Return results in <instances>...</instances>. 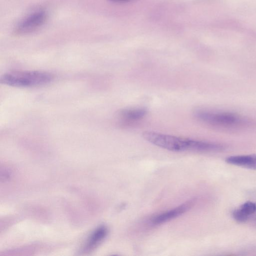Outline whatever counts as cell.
Instances as JSON below:
<instances>
[{
  "label": "cell",
  "instance_id": "1",
  "mask_svg": "<svg viewBox=\"0 0 256 256\" xmlns=\"http://www.w3.org/2000/svg\"><path fill=\"white\" fill-rule=\"evenodd\" d=\"M195 116L205 124L225 130L240 129L250 124L242 116L228 112L198 110L195 112Z\"/></svg>",
  "mask_w": 256,
  "mask_h": 256
},
{
  "label": "cell",
  "instance_id": "2",
  "mask_svg": "<svg viewBox=\"0 0 256 256\" xmlns=\"http://www.w3.org/2000/svg\"><path fill=\"white\" fill-rule=\"evenodd\" d=\"M54 76L48 72L39 71H16L4 74L1 83L11 87H32L51 82Z\"/></svg>",
  "mask_w": 256,
  "mask_h": 256
},
{
  "label": "cell",
  "instance_id": "3",
  "mask_svg": "<svg viewBox=\"0 0 256 256\" xmlns=\"http://www.w3.org/2000/svg\"><path fill=\"white\" fill-rule=\"evenodd\" d=\"M143 137L153 145L171 151L180 152L191 149V139L152 131L143 132Z\"/></svg>",
  "mask_w": 256,
  "mask_h": 256
},
{
  "label": "cell",
  "instance_id": "4",
  "mask_svg": "<svg viewBox=\"0 0 256 256\" xmlns=\"http://www.w3.org/2000/svg\"><path fill=\"white\" fill-rule=\"evenodd\" d=\"M47 19V14L43 10H38L21 20L15 28L17 35H25L41 28Z\"/></svg>",
  "mask_w": 256,
  "mask_h": 256
},
{
  "label": "cell",
  "instance_id": "5",
  "mask_svg": "<svg viewBox=\"0 0 256 256\" xmlns=\"http://www.w3.org/2000/svg\"><path fill=\"white\" fill-rule=\"evenodd\" d=\"M195 200H191L172 209V210L157 215L152 220L154 225H160L168 222L188 211L193 206Z\"/></svg>",
  "mask_w": 256,
  "mask_h": 256
},
{
  "label": "cell",
  "instance_id": "6",
  "mask_svg": "<svg viewBox=\"0 0 256 256\" xmlns=\"http://www.w3.org/2000/svg\"><path fill=\"white\" fill-rule=\"evenodd\" d=\"M226 162L231 165L256 170V155L231 156L226 159Z\"/></svg>",
  "mask_w": 256,
  "mask_h": 256
},
{
  "label": "cell",
  "instance_id": "7",
  "mask_svg": "<svg viewBox=\"0 0 256 256\" xmlns=\"http://www.w3.org/2000/svg\"><path fill=\"white\" fill-rule=\"evenodd\" d=\"M256 213V204L252 202H247L239 208L233 212V217L239 223L247 222Z\"/></svg>",
  "mask_w": 256,
  "mask_h": 256
},
{
  "label": "cell",
  "instance_id": "8",
  "mask_svg": "<svg viewBox=\"0 0 256 256\" xmlns=\"http://www.w3.org/2000/svg\"><path fill=\"white\" fill-rule=\"evenodd\" d=\"M108 230L105 226H101L93 232L85 247L84 251L91 252L96 249L106 238Z\"/></svg>",
  "mask_w": 256,
  "mask_h": 256
},
{
  "label": "cell",
  "instance_id": "9",
  "mask_svg": "<svg viewBox=\"0 0 256 256\" xmlns=\"http://www.w3.org/2000/svg\"><path fill=\"white\" fill-rule=\"evenodd\" d=\"M147 114V110L145 108H135L123 110L119 115L123 120L133 122L142 119Z\"/></svg>",
  "mask_w": 256,
  "mask_h": 256
},
{
  "label": "cell",
  "instance_id": "10",
  "mask_svg": "<svg viewBox=\"0 0 256 256\" xmlns=\"http://www.w3.org/2000/svg\"><path fill=\"white\" fill-rule=\"evenodd\" d=\"M111 1H115V2H120V1H125V0H111Z\"/></svg>",
  "mask_w": 256,
  "mask_h": 256
}]
</instances>
